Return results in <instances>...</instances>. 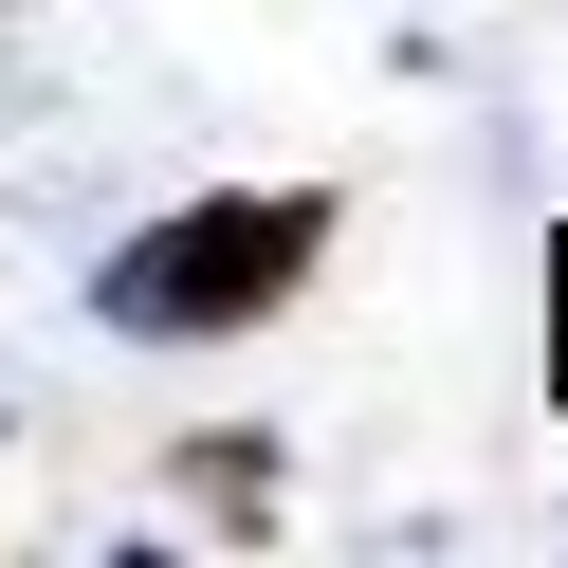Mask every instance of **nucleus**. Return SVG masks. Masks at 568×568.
I'll return each mask as SVG.
<instances>
[{
  "label": "nucleus",
  "mask_w": 568,
  "mask_h": 568,
  "mask_svg": "<svg viewBox=\"0 0 568 568\" xmlns=\"http://www.w3.org/2000/svg\"><path fill=\"white\" fill-rule=\"evenodd\" d=\"M312 275H331V202L312 184H239V202H184V221L111 239L92 312H111L129 348H202V331H275Z\"/></svg>",
  "instance_id": "nucleus-1"
},
{
  "label": "nucleus",
  "mask_w": 568,
  "mask_h": 568,
  "mask_svg": "<svg viewBox=\"0 0 568 568\" xmlns=\"http://www.w3.org/2000/svg\"><path fill=\"white\" fill-rule=\"evenodd\" d=\"M184 495H202V514H275V458H257V440H239V458L202 440V458H184Z\"/></svg>",
  "instance_id": "nucleus-2"
}]
</instances>
